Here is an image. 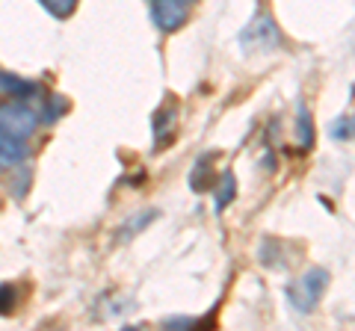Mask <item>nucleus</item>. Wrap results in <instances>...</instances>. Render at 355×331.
Here are the masks:
<instances>
[{
	"label": "nucleus",
	"instance_id": "1",
	"mask_svg": "<svg viewBox=\"0 0 355 331\" xmlns=\"http://www.w3.org/2000/svg\"><path fill=\"white\" fill-rule=\"evenodd\" d=\"M326 287H329V272L314 267V269H308L291 290H287V296H291V305L299 314H311L314 305L320 302V296L326 293Z\"/></svg>",
	"mask_w": 355,
	"mask_h": 331
},
{
	"label": "nucleus",
	"instance_id": "2",
	"mask_svg": "<svg viewBox=\"0 0 355 331\" xmlns=\"http://www.w3.org/2000/svg\"><path fill=\"white\" fill-rule=\"evenodd\" d=\"M36 125H39V116H36V109H30L27 104H21V101L0 104V130H3V134L27 139L33 130H36Z\"/></svg>",
	"mask_w": 355,
	"mask_h": 331
},
{
	"label": "nucleus",
	"instance_id": "3",
	"mask_svg": "<svg viewBox=\"0 0 355 331\" xmlns=\"http://www.w3.org/2000/svg\"><path fill=\"white\" fill-rule=\"evenodd\" d=\"M151 18L163 33H172L187 21V3L184 0H154Z\"/></svg>",
	"mask_w": 355,
	"mask_h": 331
},
{
	"label": "nucleus",
	"instance_id": "4",
	"mask_svg": "<svg viewBox=\"0 0 355 331\" xmlns=\"http://www.w3.org/2000/svg\"><path fill=\"white\" fill-rule=\"evenodd\" d=\"M27 142L21 136H9V134H0V169H15L27 160Z\"/></svg>",
	"mask_w": 355,
	"mask_h": 331
},
{
	"label": "nucleus",
	"instance_id": "5",
	"mask_svg": "<svg viewBox=\"0 0 355 331\" xmlns=\"http://www.w3.org/2000/svg\"><path fill=\"white\" fill-rule=\"evenodd\" d=\"M243 39H249L252 45H261V48H275L279 45V27H275V21L270 15H263L243 33Z\"/></svg>",
	"mask_w": 355,
	"mask_h": 331
},
{
	"label": "nucleus",
	"instance_id": "6",
	"mask_svg": "<svg viewBox=\"0 0 355 331\" xmlns=\"http://www.w3.org/2000/svg\"><path fill=\"white\" fill-rule=\"evenodd\" d=\"M0 92H9L15 98H30V95H36V86L27 83V80H18V77L0 74Z\"/></svg>",
	"mask_w": 355,
	"mask_h": 331
},
{
	"label": "nucleus",
	"instance_id": "7",
	"mask_svg": "<svg viewBox=\"0 0 355 331\" xmlns=\"http://www.w3.org/2000/svg\"><path fill=\"white\" fill-rule=\"evenodd\" d=\"M299 142L305 148H311V142H314V125H311V113L305 109V104H299Z\"/></svg>",
	"mask_w": 355,
	"mask_h": 331
},
{
	"label": "nucleus",
	"instance_id": "8",
	"mask_svg": "<svg viewBox=\"0 0 355 331\" xmlns=\"http://www.w3.org/2000/svg\"><path fill=\"white\" fill-rule=\"evenodd\" d=\"M331 139H338V142H349L352 139V116H343V118H338L335 125H331Z\"/></svg>",
	"mask_w": 355,
	"mask_h": 331
},
{
	"label": "nucleus",
	"instance_id": "9",
	"mask_svg": "<svg viewBox=\"0 0 355 331\" xmlns=\"http://www.w3.org/2000/svg\"><path fill=\"white\" fill-rule=\"evenodd\" d=\"M44 6H48V12H53L57 18H69L74 12V6H77V0H42Z\"/></svg>",
	"mask_w": 355,
	"mask_h": 331
},
{
	"label": "nucleus",
	"instance_id": "10",
	"mask_svg": "<svg viewBox=\"0 0 355 331\" xmlns=\"http://www.w3.org/2000/svg\"><path fill=\"white\" fill-rule=\"evenodd\" d=\"M231 198H234V175H225V178H222V190H219L216 204H219V207H225Z\"/></svg>",
	"mask_w": 355,
	"mask_h": 331
},
{
	"label": "nucleus",
	"instance_id": "11",
	"mask_svg": "<svg viewBox=\"0 0 355 331\" xmlns=\"http://www.w3.org/2000/svg\"><path fill=\"white\" fill-rule=\"evenodd\" d=\"M18 172H21V178L9 184V193H12L15 198H24L27 195V184H30V172L27 169H18Z\"/></svg>",
	"mask_w": 355,
	"mask_h": 331
},
{
	"label": "nucleus",
	"instance_id": "12",
	"mask_svg": "<svg viewBox=\"0 0 355 331\" xmlns=\"http://www.w3.org/2000/svg\"><path fill=\"white\" fill-rule=\"evenodd\" d=\"M12 305H15V293H12V287L3 284L0 287V314H9L12 311Z\"/></svg>",
	"mask_w": 355,
	"mask_h": 331
},
{
	"label": "nucleus",
	"instance_id": "13",
	"mask_svg": "<svg viewBox=\"0 0 355 331\" xmlns=\"http://www.w3.org/2000/svg\"><path fill=\"white\" fill-rule=\"evenodd\" d=\"M60 109H62V104H60V98H51V104H48V109H44V121H57V118H60Z\"/></svg>",
	"mask_w": 355,
	"mask_h": 331
},
{
	"label": "nucleus",
	"instance_id": "14",
	"mask_svg": "<svg viewBox=\"0 0 355 331\" xmlns=\"http://www.w3.org/2000/svg\"><path fill=\"white\" fill-rule=\"evenodd\" d=\"M184 3H196V0H184Z\"/></svg>",
	"mask_w": 355,
	"mask_h": 331
},
{
	"label": "nucleus",
	"instance_id": "15",
	"mask_svg": "<svg viewBox=\"0 0 355 331\" xmlns=\"http://www.w3.org/2000/svg\"><path fill=\"white\" fill-rule=\"evenodd\" d=\"M0 134H3V130H0Z\"/></svg>",
	"mask_w": 355,
	"mask_h": 331
}]
</instances>
